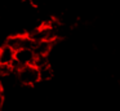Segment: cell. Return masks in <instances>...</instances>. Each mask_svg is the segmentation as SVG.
I'll list each match as a JSON object with an SVG mask.
<instances>
[{
	"instance_id": "cell-1",
	"label": "cell",
	"mask_w": 120,
	"mask_h": 111,
	"mask_svg": "<svg viewBox=\"0 0 120 111\" xmlns=\"http://www.w3.org/2000/svg\"><path fill=\"white\" fill-rule=\"evenodd\" d=\"M16 77L22 85L26 87H34L40 81L39 77V70L35 66L30 65V66H23L16 72Z\"/></svg>"
},
{
	"instance_id": "cell-2",
	"label": "cell",
	"mask_w": 120,
	"mask_h": 111,
	"mask_svg": "<svg viewBox=\"0 0 120 111\" xmlns=\"http://www.w3.org/2000/svg\"><path fill=\"white\" fill-rule=\"evenodd\" d=\"M34 41L27 36V34H17V35H12L7 39L5 45L11 46L14 52L19 50V49H32L34 46Z\"/></svg>"
},
{
	"instance_id": "cell-3",
	"label": "cell",
	"mask_w": 120,
	"mask_h": 111,
	"mask_svg": "<svg viewBox=\"0 0 120 111\" xmlns=\"http://www.w3.org/2000/svg\"><path fill=\"white\" fill-rule=\"evenodd\" d=\"M14 61L19 65V67L34 65L35 53L32 52V49H19V50H16Z\"/></svg>"
},
{
	"instance_id": "cell-4",
	"label": "cell",
	"mask_w": 120,
	"mask_h": 111,
	"mask_svg": "<svg viewBox=\"0 0 120 111\" xmlns=\"http://www.w3.org/2000/svg\"><path fill=\"white\" fill-rule=\"evenodd\" d=\"M53 44L54 41L52 40H43L39 43H35L32 46V52L35 56H49V53L53 49Z\"/></svg>"
},
{
	"instance_id": "cell-5",
	"label": "cell",
	"mask_w": 120,
	"mask_h": 111,
	"mask_svg": "<svg viewBox=\"0 0 120 111\" xmlns=\"http://www.w3.org/2000/svg\"><path fill=\"white\" fill-rule=\"evenodd\" d=\"M14 54L16 52L11 46L5 45L0 46V65H12L14 61Z\"/></svg>"
},
{
	"instance_id": "cell-6",
	"label": "cell",
	"mask_w": 120,
	"mask_h": 111,
	"mask_svg": "<svg viewBox=\"0 0 120 111\" xmlns=\"http://www.w3.org/2000/svg\"><path fill=\"white\" fill-rule=\"evenodd\" d=\"M53 75H54V72H53V69H52V66H50V65L39 69L40 81H49V80H52Z\"/></svg>"
},
{
	"instance_id": "cell-7",
	"label": "cell",
	"mask_w": 120,
	"mask_h": 111,
	"mask_svg": "<svg viewBox=\"0 0 120 111\" xmlns=\"http://www.w3.org/2000/svg\"><path fill=\"white\" fill-rule=\"evenodd\" d=\"M4 92V84H3V80L0 79V94H3Z\"/></svg>"
}]
</instances>
